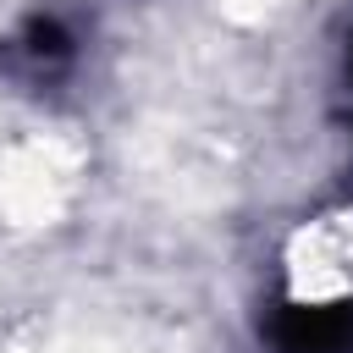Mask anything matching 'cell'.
Returning a JSON list of instances; mask_svg holds the SVG:
<instances>
[{
  "label": "cell",
  "mask_w": 353,
  "mask_h": 353,
  "mask_svg": "<svg viewBox=\"0 0 353 353\" xmlns=\"http://www.w3.org/2000/svg\"><path fill=\"white\" fill-rule=\"evenodd\" d=\"M270 336L276 353H353V303H287Z\"/></svg>",
  "instance_id": "1"
}]
</instances>
